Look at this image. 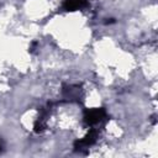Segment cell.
I'll use <instances>...</instances> for the list:
<instances>
[{"mask_svg": "<svg viewBox=\"0 0 158 158\" xmlns=\"http://www.w3.org/2000/svg\"><path fill=\"white\" fill-rule=\"evenodd\" d=\"M106 118H107V114H106V110L104 107H94V109L84 110L83 121L89 127L96 126V125L101 123Z\"/></svg>", "mask_w": 158, "mask_h": 158, "instance_id": "1", "label": "cell"}, {"mask_svg": "<svg viewBox=\"0 0 158 158\" xmlns=\"http://www.w3.org/2000/svg\"><path fill=\"white\" fill-rule=\"evenodd\" d=\"M114 22H115V19H106V21H105L106 25H110V23H114Z\"/></svg>", "mask_w": 158, "mask_h": 158, "instance_id": "6", "label": "cell"}, {"mask_svg": "<svg viewBox=\"0 0 158 158\" xmlns=\"http://www.w3.org/2000/svg\"><path fill=\"white\" fill-rule=\"evenodd\" d=\"M81 95V88L78 84H64L62 88V96L64 101H79Z\"/></svg>", "mask_w": 158, "mask_h": 158, "instance_id": "3", "label": "cell"}, {"mask_svg": "<svg viewBox=\"0 0 158 158\" xmlns=\"http://www.w3.org/2000/svg\"><path fill=\"white\" fill-rule=\"evenodd\" d=\"M89 6L88 0H64L62 9L64 11H77V10H81Z\"/></svg>", "mask_w": 158, "mask_h": 158, "instance_id": "4", "label": "cell"}, {"mask_svg": "<svg viewBox=\"0 0 158 158\" xmlns=\"http://www.w3.org/2000/svg\"><path fill=\"white\" fill-rule=\"evenodd\" d=\"M4 149V142H2V139L0 138V152Z\"/></svg>", "mask_w": 158, "mask_h": 158, "instance_id": "7", "label": "cell"}, {"mask_svg": "<svg viewBox=\"0 0 158 158\" xmlns=\"http://www.w3.org/2000/svg\"><path fill=\"white\" fill-rule=\"evenodd\" d=\"M38 47V42L37 41H33L32 43H31V46H30V48H28V51H30V53H33L35 51H36V48Z\"/></svg>", "mask_w": 158, "mask_h": 158, "instance_id": "5", "label": "cell"}, {"mask_svg": "<svg viewBox=\"0 0 158 158\" xmlns=\"http://www.w3.org/2000/svg\"><path fill=\"white\" fill-rule=\"evenodd\" d=\"M98 136H99V132L96 128H90L86 135L80 138V139H77L73 144V148L75 152H80V153H85L86 149H89V147H91L96 141H98Z\"/></svg>", "mask_w": 158, "mask_h": 158, "instance_id": "2", "label": "cell"}]
</instances>
